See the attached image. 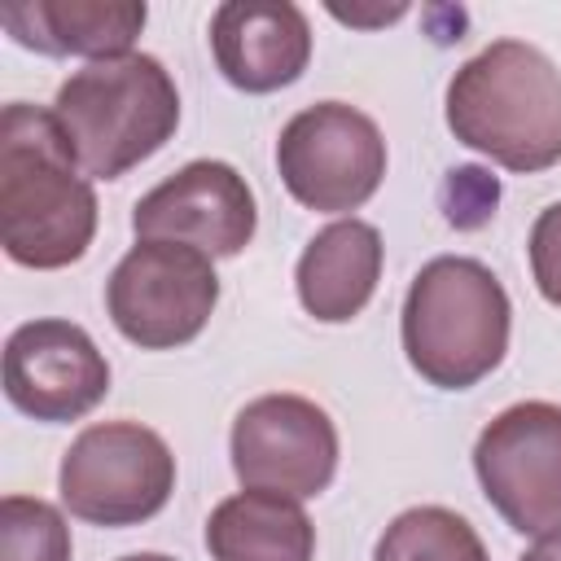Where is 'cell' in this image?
I'll list each match as a JSON object with an SVG mask.
<instances>
[{"instance_id": "6", "label": "cell", "mask_w": 561, "mask_h": 561, "mask_svg": "<svg viewBox=\"0 0 561 561\" xmlns=\"http://www.w3.org/2000/svg\"><path fill=\"white\" fill-rule=\"evenodd\" d=\"M276 171L289 197L307 210H359L386 180V136L364 110L316 101L280 127Z\"/></svg>"}, {"instance_id": "17", "label": "cell", "mask_w": 561, "mask_h": 561, "mask_svg": "<svg viewBox=\"0 0 561 561\" xmlns=\"http://www.w3.org/2000/svg\"><path fill=\"white\" fill-rule=\"evenodd\" d=\"M0 561H70V526L61 508L35 495H4Z\"/></svg>"}, {"instance_id": "3", "label": "cell", "mask_w": 561, "mask_h": 561, "mask_svg": "<svg viewBox=\"0 0 561 561\" xmlns=\"http://www.w3.org/2000/svg\"><path fill=\"white\" fill-rule=\"evenodd\" d=\"M513 307L500 276L465 254L430 259L403 298L399 333L408 364L438 390H469L508 351Z\"/></svg>"}, {"instance_id": "10", "label": "cell", "mask_w": 561, "mask_h": 561, "mask_svg": "<svg viewBox=\"0 0 561 561\" xmlns=\"http://www.w3.org/2000/svg\"><path fill=\"white\" fill-rule=\"evenodd\" d=\"M259 206L245 175L219 158H193L149 188L131 210L136 241H180L210 259H232L254 241Z\"/></svg>"}, {"instance_id": "1", "label": "cell", "mask_w": 561, "mask_h": 561, "mask_svg": "<svg viewBox=\"0 0 561 561\" xmlns=\"http://www.w3.org/2000/svg\"><path fill=\"white\" fill-rule=\"evenodd\" d=\"M96 193L53 110L9 101L0 114V241L18 267L57 272L88 254Z\"/></svg>"}, {"instance_id": "21", "label": "cell", "mask_w": 561, "mask_h": 561, "mask_svg": "<svg viewBox=\"0 0 561 561\" xmlns=\"http://www.w3.org/2000/svg\"><path fill=\"white\" fill-rule=\"evenodd\" d=\"M517 561H561V530L557 535H543L535 548H526Z\"/></svg>"}, {"instance_id": "2", "label": "cell", "mask_w": 561, "mask_h": 561, "mask_svg": "<svg viewBox=\"0 0 561 561\" xmlns=\"http://www.w3.org/2000/svg\"><path fill=\"white\" fill-rule=\"evenodd\" d=\"M447 127L504 171L561 162V70L526 39H495L447 83Z\"/></svg>"}, {"instance_id": "19", "label": "cell", "mask_w": 561, "mask_h": 561, "mask_svg": "<svg viewBox=\"0 0 561 561\" xmlns=\"http://www.w3.org/2000/svg\"><path fill=\"white\" fill-rule=\"evenodd\" d=\"M447 193H456V202L447 206V219L456 215V206H473V224H482L495 210L500 184L478 167H456V171H447Z\"/></svg>"}, {"instance_id": "11", "label": "cell", "mask_w": 561, "mask_h": 561, "mask_svg": "<svg viewBox=\"0 0 561 561\" xmlns=\"http://www.w3.org/2000/svg\"><path fill=\"white\" fill-rule=\"evenodd\" d=\"M4 394L18 412L61 425L110 394V364L70 320H26L4 342Z\"/></svg>"}, {"instance_id": "22", "label": "cell", "mask_w": 561, "mask_h": 561, "mask_svg": "<svg viewBox=\"0 0 561 561\" xmlns=\"http://www.w3.org/2000/svg\"><path fill=\"white\" fill-rule=\"evenodd\" d=\"M118 561H175V557H162V552H127Z\"/></svg>"}, {"instance_id": "7", "label": "cell", "mask_w": 561, "mask_h": 561, "mask_svg": "<svg viewBox=\"0 0 561 561\" xmlns=\"http://www.w3.org/2000/svg\"><path fill=\"white\" fill-rule=\"evenodd\" d=\"M219 302L210 254L180 241H136L105 280L114 329L140 351H175L193 342Z\"/></svg>"}, {"instance_id": "15", "label": "cell", "mask_w": 561, "mask_h": 561, "mask_svg": "<svg viewBox=\"0 0 561 561\" xmlns=\"http://www.w3.org/2000/svg\"><path fill=\"white\" fill-rule=\"evenodd\" d=\"M210 561H311L316 526L298 500L276 491H237L206 517Z\"/></svg>"}, {"instance_id": "5", "label": "cell", "mask_w": 561, "mask_h": 561, "mask_svg": "<svg viewBox=\"0 0 561 561\" xmlns=\"http://www.w3.org/2000/svg\"><path fill=\"white\" fill-rule=\"evenodd\" d=\"M57 491L70 517L88 526H140L167 508L175 456L140 421H96L66 447Z\"/></svg>"}, {"instance_id": "8", "label": "cell", "mask_w": 561, "mask_h": 561, "mask_svg": "<svg viewBox=\"0 0 561 561\" xmlns=\"http://www.w3.org/2000/svg\"><path fill=\"white\" fill-rule=\"evenodd\" d=\"M486 504L517 535L561 530V403L526 399L491 416L473 443Z\"/></svg>"}, {"instance_id": "20", "label": "cell", "mask_w": 561, "mask_h": 561, "mask_svg": "<svg viewBox=\"0 0 561 561\" xmlns=\"http://www.w3.org/2000/svg\"><path fill=\"white\" fill-rule=\"evenodd\" d=\"M337 22H351V26H386V22H394V18H403L408 13V4H390V9H373V13H359V9H329Z\"/></svg>"}, {"instance_id": "9", "label": "cell", "mask_w": 561, "mask_h": 561, "mask_svg": "<svg viewBox=\"0 0 561 561\" xmlns=\"http://www.w3.org/2000/svg\"><path fill=\"white\" fill-rule=\"evenodd\" d=\"M232 473L245 491L320 495L337 473V425L302 394H259L232 421Z\"/></svg>"}, {"instance_id": "16", "label": "cell", "mask_w": 561, "mask_h": 561, "mask_svg": "<svg viewBox=\"0 0 561 561\" xmlns=\"http://www.w3.org/2000/svg\"><path fill=\"white\" fill-rule=\"evenodd\" d=\"M373 561H491V557L478 530L460 513L443 504H416L381 530Z\"/></svg>"}, {"instance_id": "12", "label": "cell", "mask_w": 561, "mask_h": 561, "mask_svg": "<svg viewBox=\"0 0 561 561\" xmlns=\"http://www.w3.org/2000/svg\"><path fill=\"white\" fill-rule=\"evenodd\" d=\"M210 53L237 92H280L311 61V22L289 0H224L210 13Z\"/></svg>"}, {"instance_id": "4", "label": "cell", "mask_w": 561, "mask_h": 561, "mask_svg": "<svg viewBox=\"0 0 561 561\" xmlns=\"http://www.w3.org/2000/svg\"><path fill=\"white\" fill-rule=\"evenodd\" d=\"M53 118L92 180H118L175 136L180 92L158 57L127 53L75 70L57 88Z\"/></svg>"}, {"instance_id": "14", "label": "cell", "mask_w": 561, "mask_h": 561, "mask_svg": "<svg viewBox=\"0 0 561 561\" xmlns=\"http://www.w3.org/2000/svg\"><path fill=\"white\" fill-rule=\"evenodd\" d=\"M381 259H386V245L368 219H355V215L333 219L298 254L294 285H298L302 311L316 316L320 324L355 320L368 307V298L377 294Z\"/></svg>"}, {"instance_id": "13", "label": "cell", "mask_w": 561, "mask_h": 561, "mask_svg": "<svg viewBox=\"0 0 561 561\" xmlns=\"http://www.w3.org/2000/svg\"><path fill=\"white\" fill-rule=\"evenodd\" d=\"M140 0H9L0 9L13 44L44 57H127L145 31Z\"/></svg>"}, {"instance_id": "18", "label": "cell", "mask_w": 561, "mask_h": 561, "mask_svg": "<svg viewBox=\"0 0 561 561\" xmlns=\"http://www.w3.org/2000/svg\"><path fill=\"white\" fill-rule=\"evenodd\" d=\"M526 250H530V276L539 285V294L552 307H561V202L539 210Z\"/></svg>"}]
</instances>
